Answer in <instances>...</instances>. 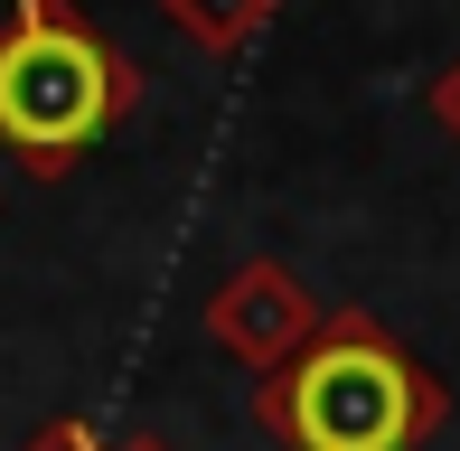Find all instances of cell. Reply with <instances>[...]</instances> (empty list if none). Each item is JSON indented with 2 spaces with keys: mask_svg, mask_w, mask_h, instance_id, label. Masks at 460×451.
Returning <instances> with one entry per match:
<instances>
[{
  "mask_svg": "<svg viewBox=\"0 0 460 451\" xmlns=\"http://www.w3.org/2000/svg\"><path fill=\"white\" fill-rule=\"evenodd\" d=\"M113 451H170V442H160V433H122Z\"/></svg>",
  "mask_w": 460,
  "mask_h": 451,
  "instance_id": "cell-7",
  "label": "cell"
},
{
  "mask_svg": "<svg viewBox=\"0 0 460 451\" xmlns=\"http://www.w3.org/2000/svg\"><path fill=\"white\" fill-rule=\"evenodd\" d=\"M320 320H329V301L310 292L291 263H273V254L235 263V273L207 292V339H217L235 367H254V376L291 367L310 339H320Z\"/></svg>",
  "mask_w": 460,
  "mask_h": 451,
  "instance_id": "cell-3",
  "label": "cell"
},
{
  "mask_svg": "<svg viewBox=\"0 0 460 451\" xmlns=\"http://www.w3.org/2000/svg\"><path fill=\"white\" fill-rule=\"evenodd\" d=\"M273 10L282 0H160V19H170L188 48H207V57H244L273 29Z\"/></svg>",
  "mask_w": 460,
  "mask_h": 451,
  "instance_id": "cell-4",
  "label": "cell"
},
{
  "mask_svg": "<svg viewBox=\"0 0 460 451\" xmlns=\"http://www.w3.org/2000/svg\"><path fill=\"white\" fill-rule=\"evenodd\" d=\"M29 451H113V442H103L85 414H57V423H38V433H29Z\"/></svg>",
  "mask_w": 460,
  "mask_h": 451,
  "instance_id": "cell-5",
  "label": "cell"
},
{
  "mask_svg": "<svg viewBox=\"0 0 460 451\" xmlns=\"http://www.w3.org/2000/svg\"><path fill=\"white\" fill-rule=\"evenodd\" d=\"M141 85L151 75L132 66V48H113L75 0H10V19H0V151L29 179L85 170L141 113Z\"/></svg>",
  "mask_w": 460,
  "mask_h": 451,
  "instance_id": "cell-2",
  "label": "cell"
},
{
  "mask_svg": "<svg viewBox=\"0 0 460 451\" xmlns=\"http://www.w3.org/2000/svg\"><path fill=\"white\" fill-rule=\"evenodd\" d=\"M423 104H432V122H442V132L460 141V57H451L442 75H432V94H423Z\"/></svg>",
  "mask_w": 460,
  "mask_h": 451,
  "instance_id": "cell-6",
  "label": "cell"
},
{
  "mask_svg": "<svg viewBox=\"0 0 460 451\" xmlns=\"http://www.w3.org/2000/svg\"><path fill=\"white\" fill-rule=\"evenodd\" d=\"M254 423L282 451H423L451 423V385L376 311L339 301L320 339L254 385Z\"/></svg>",
  "mask_w": 460,
  "mask_h": 451,
  "instance_id": "cell-1",
  "label": "cell"
}]
</instances>
